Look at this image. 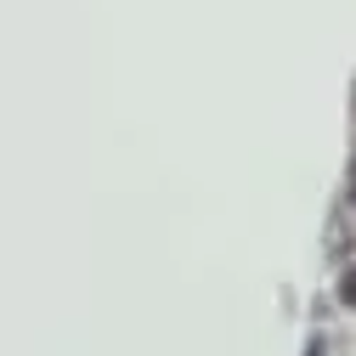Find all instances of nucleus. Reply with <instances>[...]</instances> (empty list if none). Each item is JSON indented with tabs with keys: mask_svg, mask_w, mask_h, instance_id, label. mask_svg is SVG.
Returning a JSON list of instances; mask_svg holds the SVG:
<instances>
[{
	"mask_svg": "<svg viewBox=\"0 0 356 356\" xmlns=\"http://www.w3.org/2000/svg\"><path fill=\"white\" fill-rule=\"evenodd\" d=\"M339 300L356 305V266H345V277H339Z\"/></svg>",
	"mask_w": 356,
	"mask_h": 356,
	"instance_id": "obj_1",
	"label": "nucleus"
}]
</instances>
